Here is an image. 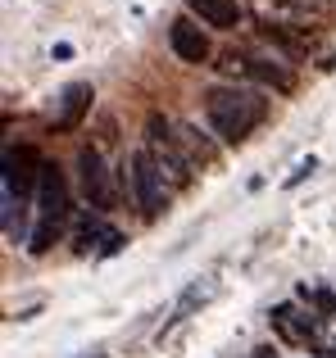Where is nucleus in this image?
Masks as SVG:
<instances>
[{"label": "nucleus", "instance_id": "nucleus-6", "mask_svg": "<svg viewBox=\"0 0 336 358\" xmlns=\"http://www.w3.org/2000/svg\"><path fill=\"white\" fill-rule=\"evenodd\" d=\"M78 182H82V195H87L91 209H118V191H114V177H109L100 150H82L78 155Z\"/></svg>", "mask_w": 336, "mask_h": 358}, {"label": "nucleus", "instance_id": "nucleus-5", "mask_svg": "<svg viewBox=\"0 0 336 358\" xmlns=\"http://www.w3.org/2000/svg\"><path fill=\"white\" fill-rule=\"evenodd\" d=\"M155 155V164H160V173H164V182L168 186H177V191H182L186 182H191V159L182 155V145H177L173 141V127H168L164 118H150V145H146Z\"/></svg>", "mask_w": 336, "mask_h": 358}, {"label": "nucleus", "instance_id": "nucleus-3", "mask_svg": "<svg viewBox=\"0 0 336 358\" xmlns=\"http://www.w3.org/2000/svg\"><path fill=\"white\" fill-rule=\"evenodd\" d=\"M127 177H132V195H136V204H141V213L146 218H160L164 204H168V182H164V173H160L150 150H132Z\"/></svg>", "mask_w": 336, "mask_h": 358}, {"label": "nucleus", "instance_id": "nucleus-14", "mask_svg": "<svg viewBox=\"0 0 336 358\" xmlns=\"http://www.w3.org/2000/svg\"><path fill=\"white\" fill-rule=\"evenodd\" d=\"M300 295H304V299H314V304H318L323 313H336V295H328V290H318V295H309V286H304Z\"/></svg>", "mask_w": 336, "mask_h": 358}, {"label": "nucleus", "instance_id": "nucleus-12", "mask_svg": "<svg viewBox=\"0 0 336 358\" xmlns=\"http://www.w3.org/2000/svg\"><path fill=\"white\" fill-rule=\"evenodd\" d=\"M259 36H264L268 45H277V50H282L291 64H300L304 55H309V36H304V32H291V27H282V23H264V27H259Z\"/></svg>", "mask_w": 336, "mask_h": 358}, {"label": "nucleus", "instance_id": "nucleus-7", "mask_svg": "<svg viewBox=\"0 0 336 358\" xmlns=\"http://www.w3.org/2000/svg\"><path fill=\"white\" fill-rule=\"evenodd\" d=\"M168 45H173V55L182 64H209V36L200 32L195 18H177L168 27Z\"/></svg>", "mask_w": 336, "mask_h": 358}, {"label": "nucleus", "instance_id": "nucleus-9", "mask_svg": "<svg viewBox=\"0 0 336 358\" xmlns=\"http://www.w3.org/2000/svg\"><path fill=\"white\" fill-rule=\"evenodd\" d=\"M246 78L259 82V87H273V91H295V73L286 69V64L277 59H255V55H246Z\"/></svg>", "mask_w": 336, "mask_h": 358}, {"label": "nucleus", "instance_id": "nucleus-4", "mask_svg": "<svg viewBox=\"0 0 336 358\" xmlns=\"http://www.w3.org/2000/svg\"><path fill=\"white\" fill-rule=\"evenodd\" d=\"M46 159L32 145H9L5 150V200H36V182H41Z\"/></svg>", "mask_w": 336, "mask_h": 358}, {"label": "nucleus", "instance_id": "nucleus-1", "mask_svg": "<svg viewBox=\"0 0 336 358\" xmlns=\"http://www.w3.org/2000/svg\"><path fill=\"white\" fill-rule=\"evenodd\" d=\"M204 114H209L214 136L227 141V145H241V141L264 122L268 100L255 96L250 87H209L204 91Z\"/></svg>", "mask_w": 336, "mask_h": 358}, {"label": "nucleus", "instance_id": "nucleus-8", "mask_svg": "<svg viewBox=\"0 0 336 358\" xmlns=\"http://www.w3.org/2000/svg\"><path fill=\"white\" fill-rule=\"evenodd\" d=\"M91 109V87L87 82H73L69 91L59 96V114H55V131H78L82 118Z\"/></svg>", "mask_w": 336, "mask_h": 358}, {"label": "nucleus", "instance_id": "nucleus-13", "mask_svg": "<svg viewBox=\"0 0 336 358\" xmlns=\"http://www.w3.org/2000/svg\"><path fill=\"white\" fill-rule=\"evenodd\" d=\"M273 327L286 336V341H314V331H318V327H314V317H300L291 304H277L273 308Z\"/></svg>", "mask_w": 336, "mask_h": 358}, {"label": "nucleus", "instance_id": "nucleus-10", "mask_svg": "<svg viewBox=\"0 0 336 358\" xmlns=\"http://www.w3.org/2000/svg\"><path fill=\"white\" fill-rule=\"evenodd\" d=\"M186 9H191L200 23L223 27V32H232V27L241 23V5L237 0H186Z\"/></svg>", "mask_w": 336, "mask_h": 358}, {"label": "nucleus", "instance_id": "nucleus-11", "mask_svg": "<svg viewBox=\"0 0 336 358\" xmlns=\"http://www.w3.org/2000/svg\"><path fill=\"white\" fill-rule=\"evenodd\" d=\"M173 141L182 145V155L191 159V164H204V168H209L214 159H218V150H214V141L204 136L200 127H191V122H173Z\"/></svg>", "mask_w": 336, "mask_h": 358}, {"label": "nucleus", "instance_id": "nucleus-15", "mask_svg": "<svg viewBox=\"0 0 336 358\" xmlns=\"http://www.w3.org/2000/svg\"><path fill=\"white\" fill-rule=\"evenodd\" d=\"M309 173H314V159H304V164H300V168H295V173H291V186H295V182H304V177H309Z\"/></svg>", "mask_w": 336, "mask_h": 358}, {"label": "nucleus", "instance_id": "nucleus-16", "mask_svg": "<svg viewBox=\"0 0 336 358\" xmlns=\"http://www.w3.org/2000/svg\"><path fill=\"white\" fill-rule=\"evenodd\" d=\"M318 358H336V350H318Z\"/></svg>", "mask_w": 336, "mask_h": 358}, {"label": "nucleus", "instance_id": "nucleus-2", "mask_svg": "<svg viewBox=\"0 0 336 358\" xmlns=\"http://www.w3.org/2000/svg\"><path fill=\"white\" fill-rule=\"evenodd\" d=\"M36 213H41V222H36L27 250H32V254H46L55 241H59L64 218H69V186H64V173L55 164L41 168V182H36Z\"/></svg>", "mask_w": 336, "mask_h": 358}]
</instances>
